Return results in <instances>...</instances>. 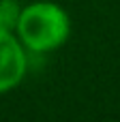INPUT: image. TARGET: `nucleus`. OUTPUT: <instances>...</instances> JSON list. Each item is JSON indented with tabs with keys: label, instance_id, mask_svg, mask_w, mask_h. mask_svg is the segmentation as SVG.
Returning a JSON list of instances; mask_svg holds the SVG:
<instances>
[{
	"label": "nucleus",
	"instance_id": "f03ea898",
	"mask_svg": "<svg viewBox=\"0 0 120 122\" xmlns=\"http://www.w3.org/2000/svg\"><path fill=\"white\" fill-rule=\"evenodd\" d=\"M28 73V51L15 32L0 30V94L15 90Z\"/></svg>",
	"mask_w": 120,
	"mask_h": 122
},
{
	"label": "nucleus",
	"instance_id": "f257e3e1",
	"mask_svg": "<svg viewBox=\"0 0 120 122\" xmlns=\"http://www.w3.org/2000/svg\"><path fill=\"white\" fill-rule=\"evenodd\" d=\"M17 39L30 54H47L62 47L71 36L69 13L49 0H39L21 6L17 21Z\"/></svg>",
	"mask_w": 120,
	"mask_h": 122
},
{
	"label": "nucleus",
	"instance_id": "7ed1b4c3",
	"mask_svg": "<svg viewBox=\"0 0 120 122\" xmlns=\"http://www.w3.org/2000/svg\"><path fill=\"white\" fill-rule=\"evenodd\" d=\"M19 15H21L19 0H0V30L15 32Z\"/></svg>",
	"mask_w": 120,
	"mask_h": 122
}]
</instances>
